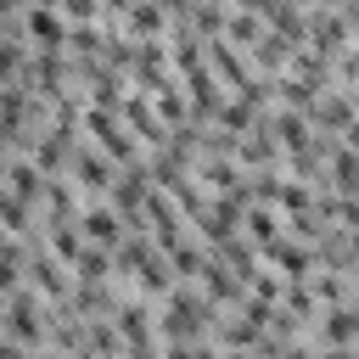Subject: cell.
<instances>
[{
  "label": "cell",
  "mask_w": 359,
  "mask_h": 359,
  "mask_svg": "<svg viewBox=\"0 0 359 359\" xmlns=\"http://www.w3.org/2000/svg\"><path fill=\"white\" fill-rule=\"evenodd\" d=\"M309 123H314L320 135H337V140H342V135H348V129L359 123V101H353V95L342 90V84H331V90H325V95L314 101Z\"/></svg>",
  "instance_id": "obj_5"
},
{
  "label": "cell",
  "mask_w": 359,
  "mask_h": 359,
  "mask_svg": "<svg viewBox=\"0 0 359 359\" xmlns=\"http://www.w3.org/2000/svg\"><path fill=\"white\" fill-rule=\"evenodd\" d=\"M314 342H320V348H359V303H342V309H320Z\"/></svg>",
  "instance_id": "obj_9"
},
{
  "label": "cell",
  "mask_w": 359,
  "mask_h": 359,
  "mask_svg": "<svg viewBox=\"0 0 359 359\" xmlns=\"http://www.w3.org/2000/svg\"><path fill=\"white\" fill-rule=\"evenodd\" d=\"M67 180L84 191V202H107V196H112V185H118V163L84 140V146H79V157H73V168H67Z\"/></svg>",
  "instance_id": "obj_3"
},
{
  "label": "cell",
  "mask_w": 359,
  "mask_h": 359,
  "mask_svg": "<svg viewBox=\"0 0 359 359\" xmlns=\"http://www.w3.org/2000/svg\"><path fill=\"white\" fill-rule=\"evenodd\" d=\"M22 34L34 45V56H67V17L62 6H22Z\"/></svg>",
  "instance_id": "obj_2"
},
{
  "label": "cell",
  "mask_w": 359,
  "mask_h": 359,
  "mask_svg": "<svg viewBox=\"0 0 359 359\" xmlns=\"http://www.w3.org/2000/svg\"><path fill=\"white\" fill-rule=\"evenodd\" d=\"M224 359H258V353H224Z\"/></svg>",
  "instance_id": "obj_17"
},
{
  "label": "cell",
  "mask_w": 359,
  "mask_h": 359,
  "mask_svg": "<svg viewBox=\"0 0 359 359\" xmlns=\"http://www.w3.org/2000/svg\"><path fill=\"white\" fill-rule=\"evenodd\" d=\"M151 107H157V118H163L168 129H185V123H191V95H185V84H180V79H174L168 90H157V95H151Z\"/></svg>",
  "instance_id": "obj_13"
},
{
  "label": "cell",
  "mask_w": 359,
  "mask_h": 359,
  "mask_svg": "<svg viewBox=\"0 0 359 359\" xmlns=\"http://www.w3.org/2000/svg\"><path fill=\"white\" fill-rule=\"evenodd\" d=\"M348 11V28H353V39H359V6H342Z\"/></svg>",
  "instance_id": "obj_16"
},
{
  "label": "cell",
  "mask_w": 359,
  "mask_h": 359,
  "mask_svg": "<svg viewBox=\"0 0 359 359\" xmlns=\"http://www.w3.org/2000/svg\"><path fill=\"white\" fill-rule=\"evenodd\" d=\"M45 174L34 157H6V196L11 202H28V208H45Z\"/></svg>",
  "instance_id": "obj_8"
},
{
  "label": "cell",
  "mask_w": 359,
  "mask_h": 359,
  "mask_svg": "<svg viewBox=\"0 0 359 359\" xmlns=\"http://www.w3.org/2000/svg\"><path fill=\"white\" fill-rule=\"evenodd\" d=\"M264 34H269V22H264L258 6H230V28H224V39H230L236 50H252Z\"/></svg>",
  "instance_id": "obj_11"
},
{
  "label": "cell",
  "mask_w": 359,
  "mask_h": 359,
  "mask_svg": "<svg viewBox=\"0 0 359 359\" xmlns=\"http://www.w3.org/2000/svg\"><path fill=\"white\" fill-rule=\"evenodd\" d=\"M320 359H359V348H320Z\"/></svg>",
  "instance_id": "obj_15"
},
{
  "label": "cell",
  "mask_w": 359,
  "mask_h": 359,
  "mask_svg": "<svg viewBox=\"0 0 359 359\" xmlns=\"http://www.w3.org/2000/svg\"><path fill=\"white\" fill-rule=\"evenodd\" d=\"M118 118L129 123V135H135V140H140L146 151H157V146H168V123L157 118V107H151V95H140V90H135V95L123 101V112H118Z\"/></svg>",
  "instance_id": "obj_7"
},
{
  "label": "cell",
  "mask_w": 359,
  "mask_h": 359,
  "mask_svg": "<svg viewBox=\"0 0 359 359\" xmlns=\"http://www.w3.org/2000/svg\"><path fill=\"white\" fill-rule=\"evenodd\" d=\"M208 67H213V79L236 95V90H247L258 73H252V62H247V50H236L230 39H208Z\"/></svg>",
  "instance_id": "obj_6"
},
{
  "label": "cell",
  "mask_w": 359,
  "mask_h": 359,
  "mask_svg": "<svg viewBox=\"0 0 359 359\" xmlns=\"http://www.w3.org/2000/svg\"><path fill=\"white\" fill-rule=\"evenodd\" d=\"M79 230H84V241H90V247H107V252H118V247L129 241V219H123L112 202H84Z\"/></svg>",
  "instance_id": "obj_4"
},
{
  "label": "cell",
  "mask_w": 359,
  "mask_h": 359,
  "mask_svg": "<svg viewBox=\"0 0 359 359\" xmlns=\"http://www.w3.org/2000/svg\"><path fill=\"white\" fill-rule=\"evenodd\" d=\"M309 286H314L320 309H342V303H353V286H348V275H342V269H320Z\"/></svg>",
  "instance_id": "obj_14"
},
{
  "label": "cell",
  "mask_w": 359,
  "mask_h": 359,
  "mask_svg": "<svg viewBox=\"0 0 359 359\" xmlns=\"http://www.w3.org/2000/svg\"><path fill=\"white\" fill-rule=\"evenodd\" d=\"M325 185H331L337 196H359V151H353V146H337V151H331Z\"/></svg>",
  "instance_id": "obj_12"
},
{
  "label": "cell",
  "mask_w": 359,
  "mask_h": 359,
  "mask_svg": "<svg viewBox=\"0 0 359 359\" xmlns=\"http://www.w3.org/2000/svg\"><path fill=\"white\" fill-rule=\"evenodd\" d=\"M241 236H247L258 252H269V247H280V241H286V213H280V208H247Z\"/></svg>",
  "instance_id": "obj_10"
},
{
  "label": "cell",
  "mask_w": 359,
  "mask_h": 359,
  "mask_svg": "<svg viewBox=\"0 0 359 359\" xmlns=\"http://www.w3.org/2000/svg\"><path fill=\"white\" fill-rule=\"evenodd\" d=\"M219 303H208L202 286H180L163 309H157V337L163 342H213L219 331Z\"/></svg>",
  "instance_id": "obj_1"
}]
</instances>
